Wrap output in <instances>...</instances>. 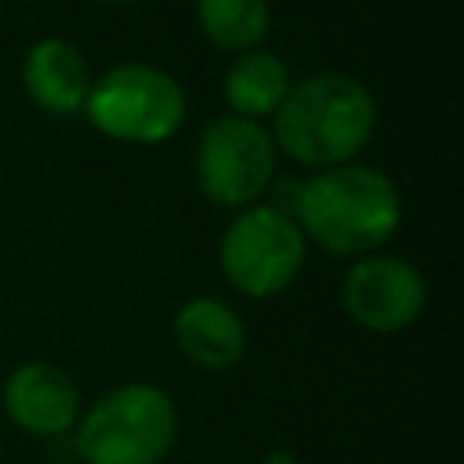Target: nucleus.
Masks as SVG:
<instances>
[{"label": "nucleus", "instance_id": "nucleus-14", "mask_svg": "<svg viewBox=\"0 0 464 464\" xmlns=\"http://www.w3.org/2000/svg\"><path fill=\"white\" fill-rule=\"evenodd\" d=\"M109 4H134V0H109Z\"/></svg>", "mask_w": 464, "mask_h": 464}, {"label": "nucleus", "instance_id": "nucleus-4", "mask_svg": "<svg viewBox=\"0 0 464 464\" xmlns=\"http://www.w3.org/2000/svg\"><path fill=\"white\" fill-rule=\"evenodd\" d=\"M83 112L94 130L127 145L167 141L185 123L181 83L145 62H123L91 83Z\"/></svg>", "mask_w": 464, "mask_h": 464}, {"label": "nucleus", "instance_id": "nucleus-9", "mask_svg": "<svg viewBox=\"0 0 464 464\" xmlns=\"http://www.w3.org/2000/svg\"><path fill=\"white\" fill-rule=\"evenodd\" d=\"M91 69L87 58L80 54L76 44L47 36L36 40L25 51L22 62V87L33 98L36 109L51 112V116H72L83 109L87 94H91Z\"/></svg>", "mask_w": 464, "mask_h": 464}, {"label": "nucleus", "instance_id": "nucleus-10", "mask_svg": "<svg viewBox=\"0 0 464 464\" xmlns=\"http://www.w3.org/2000/svg\"><path fill=\"white\" fill-rule=\"evenodd\" d=\"M174 344L199 370H232L246 352V326L221 297H192L174 315Z\"/></svg>", "mask_w": 464, "mask_h": 464}, {"label": "nucleus", "instance_id": "nucleus-11", "mask_svg": "<svg viewBox=\"0 0 464 464\" xmlns=\"http://www.w3.org/2000/svg\"><path fill=\"white\" fill-rule=\"evenodd\" d=\"M290 87V69L272 51H246L225 69V102L243 120L261 123V116H276Z\"/></svg>", "mask_w": 464, "mask_h": 464}, {"label": "nucleus", "instance_id": "nucleus-5", "mask_svg": "<svg viewBox=\"0 0 464 464\" xmlns=\"http://www.w3.org/2000/svg\"><path fill=\"white\" fill-rule=\"evenodd\" d=\"M218 261L232 290L246 297H276L301 272L304 236L290 214L268 203H250L228 221Z\"/></svg>", "mask_w": 464, "mask_h": 464}, {"label": "nucleus", "instance_id": "nucleus-6", "mask_svg": "<svg viewBox=\"0 0 464 464\" xmlns=\"http://www.w3.org/2000/svg\"><path fill=\"white\" fill-rule=\"evenodd\" d=\"M276 141L257 120L214 116L196 141V181L218 207H250L276 178Z\"/></svg>", "mask_w": 464, "mask_h": 464}, {"label": "nucleus", "instance_id": "nucleus-1", "mask_svg": "<svg viewBox=\"0 0 464 464\" xmlns=\"http://www.w3.org/2000/svg\"><path fill=\"white\" fill-rule=\"evenodd\" d=\"M312 243L337 257H366L384 246L402 221L399 185L366 163H341L297 185L290 214Z\"/></svg>", "mask_w": 464, "mask_h": 464}, {"label": "nucleus", "instance_id": "nucleus-8", "mask_svg": "<svg viewBox=\"0 0 464 464\" xmlns=\"http://www.w3.org/2000/svg\"><path fill=\"white\" fill-rule=\"evenodd\" d=\"M7 417L40 439H54L76 428L80 420V388L72 377L51 362H25L4 384Z\"/></svg>", "mask_w": 464, "mask_h": 464}, {"label": "nucleus", "instance_id": "nucleus-7", "mask_svg": "<svg viewBox=\"0 0 464 464\" xmlns=\"http://www.w3.org/2000/svg\"><path fill=\"white\" fill-rule=\"evenodd\" d=\"M424 301H428L424 276L410 261L392 257V254L359 257L341 283L344 312L373 334L406 330L424 312Z\"/></svg>", "mask_w": 464, "mask_h": 464}, {"label": "nucleus", "instance_id": "nucleus-12", "mask_svg": "<svg viewBox=\"0 0 464 464\" xmlns=\"http://www.w3.org/2000/svg\"><path fill=\"white\" fill-rule=\"evenodd\" d=\"M196 22L214 47L246 54L265 40L272 14L265 0H196Z\"/></svg>", "mask_w": 464, "mask_h": 464}, {"label": "nucleus", "instance_id": "nucleus-13", "mask_svg": "<svg viewBox=\"0 0 464 464\" xmlns=\"http://www.w3.org/2000/svg\"><path fill=\"white\" fill-rule=\"evenodd\" d=\"M265 464H297V460H294L290 453H283V450H279V453H272V457H268Z\"/></svg>", "mask_w": 464, "mask_h": 464}, {"label": "nucleus", "instance_id": "nucleus-2", "mask_svg": "<svg viewBox=\"0 0 464 464\" xmlns=\"http://www.w3.org/2000/svg\"><path fill=\"white\" fill-rule=\"evenodd\" d=\"M377 130V98L348 72H315L290 87L272 116L276 152L301 167L330 170L352 163Z\"/></svg>", "mask_w": 464, "mask_h": 464}, {"label": "nucleus", "instance_id": "nucleus-3", "mask_svg": "<svg viewBox=\"0 0 464 464\" xmlns=\"http://www.w3.org/2000/svg\"><path fill=\"white\" fill-rule=\"evenodd\" d=\"M178 435V410L156 384H123L76 420L83 464H160Z\"/></svg>", "mask_w": 464, "mask_h": 464}]
</instances>
